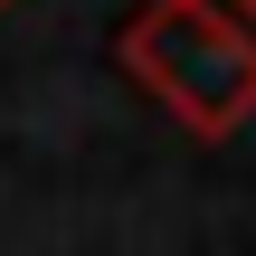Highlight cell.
I'll return each instance as SVG.
<instances>
[{
    "label": "cell",
    "mask_w": 256,
    "mask_h": 256,
    "mask_svg": "<svg viewBox=\"0 0 256 256\" xmlns=\"http://www.w3.org/2000/svg\"><path fill=\"white\" fill-rule=\"evenodd\" d=\"M124 76L200 142H228L256 124V48L200 0H142L114 38Z\"/></svg>",
    "instance_id": "1"
},
{
    "label": "cell",
    "mask_w": 256,
    "mask_h": 256,
    "mask_svg": "<svg viewBox=\"0 0 256 256\" xmlns=\"http://www.w3.org/2000/svg\"><path fill=\"white\" fill-rule=\"evenodd\" d=\"M200 10H218V19H228V28L256 48V0H200Z\"/></svg>",
    "instance_id": "2"
},
{
    "label": "cell",
    "mask_w": 256,
    "mask_h": 256,
    "mask_svg": "<svg viewBox=\"0 0 256 256\" xmlns=\"http://www.w3.org/2000/svg\"><path fill=\"white\" fill-rule=\"evenodd\" d=\"M0 10H10V0H0Z\"/></svg>",
    "instance_id": "3"
}]
</instances>
